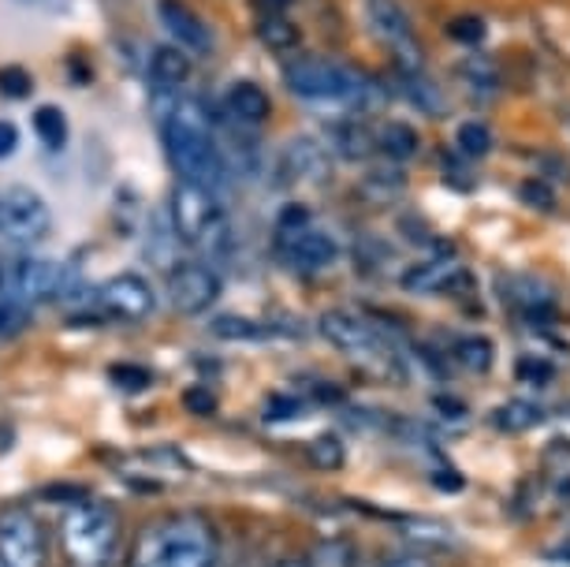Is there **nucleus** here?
I'll use <instances>...</instances> for the list:
<instances>
[{
    "label": "nucleus",
    "instance_id": "f257e3e1",
    "mask_svg": "<svg viewBox=\"0 0 570 567\" xmlns=\"http://www.w3.org/2000/svg\"><path fill=\"white\" fill-rule=\"evenodd\" d=\"M160 146L171 165V173L179 176V184H195L209 195H220L228 184L232 168L224 165L213 127L195 101H171L165 120H160Z\"/></svg>",
    "mask_w": 570,
    "mask_h": 567
},
{
    "label": "nucleus",
    "instance_id": "f03ea898",
    "mask_svg": "<svg viewBox=\"0 0 570 567\" xmlns=\"http://www.w3.org/2000/svg\"><path fill=\"white\" fill-rule=\"evenodd\" d=\"M168 217H171V232L187 247L202 251V262H209L213 270L232 262L235 251L232 224L224 217L217 195H209V190H202L195 184H176L168 202Z\"/></svg>",
    "mask_w": 570,
    "mask_h": 567
},
{
    "label": "nucleus",
    "instance_id": "7ed1b4c3",
    "mask_svg": "<svg viewBox=\"0 0 570 567\" xmlns=\"http://www.w3.org/2000/svg\"><path fill=\"white\" fill-rule=\"evenodd\" d=\"M131 567H217V534L202 516L154 522L138 538Z\"/></svg>",
    "mask_w": 570,
    "mask_h": 567
},
{
    "label": "nucleus",
    "instance_id": "20e7f679",
    "mask_svg": "<svg viewBox=\"0 0 570 567\" xmlns=\"http://www.w3.org/2000/svg\"><path fill=\"white\" fill-rule=\"evenodd\" d=\"M276 251L298 273H321L340 262V243L317 228L306 206H287L276 217Z\"/></svg>",
    "mask_w": 570,
    "mask_h": 567
},
{
    "label": "nucleus",
    "instance_id": "39448f33",
    "mask_svg": "<svg viewBox=\"0 0 570 567\" xmlns=\"http://www.w3.org/2000/svg\"><path fill=\"white\" fill-rule=\"evenodd\" d=\"M116 516L101 505H75L63 519V549L79 567H105L116 553Z\"/></svg>",
    "mask_w": 570,
    "mask_h": 567
},
{
    "label": "nucleus",
    "instance_id": "423d86ee",
    "mask_svg": "<svg viewBox=\"0 0 570 567\" xmlns=\"http://www.w3.org/2000/svg\"><path fill=\"white\" fill-rule=\"evenodd\" d=\"M52 228V209L35 187H8L0 195V239L12 247H35Z\"/></svg>",
    "mask_w": 570,
    "mask_h": 567
},
{
    "label": "nucleus",
    "instance_id": "0eeeda50",
    "mask_svg": "<svg viewBox=\"0 0 570 567\" xmlns=\"http://www.w3.org/2000/svg\"><path fill=\"white\" fill-rule=\"evenodd\" d=\"M317 329L343 355L358 362H376V366H392V344L376 333L370 321L351 314V310H328V314H321Z\"/></svg>",
    "mask_w": 570,
    "mask_h": 567
},
{
    "label": "nucleus",
    "instance_id": "6e6552de",
    "mask_svg": "<svg viewBox=\"0 0 570 567\" xmlns=\"http://www.w3.org/2000/svg\"><path fill=\"white\" fill-rule=\"evenodd\" d=\"M343 79H347V63L328 57H295L284 63V82L295 98H303L317 109L336 105L343 109Z\"/></svg>",
    "mask_w": 570,
    "mask_h": 567
},
{
    "label": "nucleus",
    "instance_id": "1a4fd4ad",
    "mask_svg": "<svg viewBox=\"0 0 570 567\" xmlns=\"http://www.w3.org/2000/svg\"><path fill=\"white\" fill-rule=\"evenodd\" d=\"M365 19H370L373 35L392 49L395 68H403V71L425 68L422 41H417V30L400 0H365Z\"/></svg>",
    "mask_w": 570,
    "mask_h": 567
},
{
    "label": "nucleus",
    "instance_id": "9d476101",
    "mask_svg": "<svg viewBox=\"0 0 570 567\" xmlns=\"http://www.w3.org/2000/svg\"><path fill=\"white\" fill-rule=\"evenodd\" d=\"M4 287H8V299L16 303H52V299L68 295L75 281H71V270L63 262H52V258H19L12 270H4Z\"/></svg>",
    "mask_w": 570,
    "mask_h": 567
},
{
    "label": "nucleus",
    "instance_id": "9b49d317",
    "mask_svg": "<svg viewBox=\"0 0 570 567\" xmlns=\"http://www.w3.org/2000/svg\"><path fill=\"white\" fill-rule=\"evenodd\" d=\"M220 292V273L202 258L176 262L168 270V299L179 314H206L209 306H217Z\"/></svg>",
    "mask_w": 570,
    "mask_h": 567
},
{
    "label": "nucleus",
    "instance_id": "f8f14e48",
    "mask_svg": "<svg viewBox=\"0 0 570 567\" xmlns=\"http://www.w3.org/2000/svg\"><path fill=\"white\" fill-rule=\"evenodd\" d=\"M0 567H46V538L27 508L0 511Z\"/></svg>",
    "mask_w": 570,
    "mask_h": 567
},
{
    "label": "nucleus",
    "instance_id": "ddd939ff",
    "mask_svg": "<svg viewBox=\"0 0 570 567\" xmlns=\"http://www.w3.org/2000/svg\"><path fill=\"white\" fill-rule=\"evenodd\" d=\"M98 303H101V310H109L112 317L142 321V317H149L157 310V292L149 287L146 276L120 273V276H112V281L98 292Z\"/></svg>",
    "mask_w": 570,
    "mask_h": 567
},
{
    "label": "nucleus",
    "instance_id": "4468645a",
    "mask_svg": "<svg viewBox=\"0 0 570 567\" xmlns=\"http://www.w3.org/2000/svg\"><path fill=\"white\" fill-rule=\"evenodd\" d=\"M157 19H160V27H165V35L176 41V46H183V52L209 57L213 46H217L206 19L190 4H183V0H157Z\"/></svg>",
    "mask_w": 570,
    "mask_h": 567
},
{
    "label": "nucleus",
    "instance_id": "2eb2a0df",
    "mask_svg": "<svg viewBox=\"0 0 570 567\" xmlns=\"http://www.w3.org/2000/svg\"><path fill=\"white\" fill-rule=\"evenodd\" d=\"M279 173L292 179V184H328L332 154L317 143V138L298 135L287 143L284 157H279Z\"/></svg>",
    "mask_w": 570,
    "mask_h": 567
},
{
    "label": "nucleus",
    "instance_id": "dca6fc26",
    "mask_svg": "<svg viewBox=\"0 0 570 567\" xmlns=\"http://www.w3.org/2000/svg\"><path fill=\"white\" fill-rule=\"evenodd\" d=\"M224 116H228L232 124L246 127V131H254V127H262L268 120V113H273V101H268V94L257 87V82L243 79V82H232L228 90H224Z\"/></svg>",
    "mask_w": 570,
    "mask_h": 567
},
{
    "label": "nucleus",
    "instance_id": "f3484780",
    "mask_svg": "<svg viewBox=\"0 0 570 567\" xmlns=\"http://www.w3.org/2000/svg\"><path fill=\"white\" fill-rule=\"evenodd\" d=\"M462 276H466V270H462V262L455 258V254H436V258L406 270L403 287L414 295H433V292H448V287H455Z\"/></svg>",
    "mask_w": 570,
    "mask_h": 567
},
{
    "label": "nucleus",
    "instance_id": "a211bd4d",
    "mask_svg": "<svg viewBox=\"0 0 570 567\" xmlns=\"http://www.w3.org/2000/svg\"><path fill=\"white\" fill-rule=\"evenodd\" d=\"M328 143L343 160H370L376 149L373 127H365L358 116H340L328 124Z\"/></svg>",
    "mask_w": 570,
    "mask_h": 567
},
{
    "label": "nucleus",
    "instance_id": "6ab92c4d",
    "mask_svg": "<svg viewBox=\"0 0 570 567\" xmlns=\"http://www.w3.org/2000/svg\"><path fill=\"white\" fill-rule=\"evenodd\" d=\"M395 79H400V94L406 101L414 105L417 113H425V116H444L448 113V98H444V90L436 87L433 79L425 75V68H417V71H403V68H395Z\"/></svg>",
    "mask_w": 570,
    "mask_h": 567
},
{
    "label": "nucleus",
    "instance_id": "aec40b11",
    "mask_svg": "<svg viewBox=\"0 0 570 567\" xmlns=\"http://www.w3.org/2000/svg\"><path fill=\"white\" fill-rule=\"evenodd\" d=\"M149 79H154V87L165 94L179 90L183 82L190 79V57L179 46L154 49V57H149Z\"/></svg>",
    "mask_w": 570,
    "mask_h": 567
},
{
    "label": "nucleus",
    "instance_id": "412c9836",
    "mask_svg": "<svg viewBox=\"0 0 570 567\" xmlns=\"http://www.w3.org/2000/svg\"><path fill=\"white\" fill-rule=\"evenodd\" d=\"M376 138V154L389 157L392 165H406L417 154V131L403 120H389L381 131H373Z\"/></svg>",
    "mask_w": 570,
    "mask_h": 567
},
{
    "label": "nucleus",
    "instance_id": "4be33fe9",
    "mask_svg": "<svg viewBox=\"0 0 570 567\" xmlns=\"http://www.w3.org/2000/svg\"><path fill=\"white\" fill-rule=\"evenodd\" d=\"M541 422H544V411H541V403H533V400H508L489 414V426H497V430L508 437L533 430V426H541Z\"/></svg>",
    "mask_w": 570,
    "mask_h": 567
},
{
    "label": "nucleus",
    "instance_id": "5701e85b",
    "mask_svg": "<svg viewBox=\"0 0 570 567\" xmlns=\"http://www.w3.org/2000/svg\"><path fill=\"white\" fill-rule=\"evenodd\" d=\"M403 190H406L403 165H381L362 179V198L373 202V206H389V202L400 198Z\"/></svg>",
    "mask_w": 570,
    "mask_h": 567
},
{
    "label": "nucleus",
    "instance_id": "b1692460",
    "mask_svg": "<svg viewBox=\"0 0 570 567\" xmlns=\"http://www.w3.org/2000/svg\"><path fill=\"white\" fill-rule=\"evenodd\" d=\"M254 35L262 41L265 49L273 52H287V49H298V41H303V30L292 23V16H257L254 23Z\"/></svg>",
    "mask_w": 570,
    "mask_h": 567
},
{
    "label": "nucleus",
    "instance_id": "393cba45",
    "mask_svg": "<svg viewBox=\"0 0 570 567\" xmlns=\"http://www.w3.org/2000/svg\"><path fill=\"white\" fill-rule=\"evenodd\" d=\"M451 355L466 373H489L492 362H497V348H492L489 336H459Z\"/></svg>",
    "mask_w": 570,
    "mask_h": 567
},
{
    "label": "nucleus",
    "instance_id": "a878e982",
    "mask_svg": "<svg viewBox=\"0 0 570 567\" xmlns=\"http://www.w3.org/2000/svg\"><path fill=\"white\" fill-rule=\"evenodd\" d=\"M209 333L220 336V340H239V344H243V340H268L276 329L257 325V321L243 317V314H220V317L209 321Z\"/></svg>",
    "mask_w": 570,
    "mask_h": 567
},
{
    "label": "nucleus",
    "instance_id": "bb28decb",
    "mask_svg": "<svg viewBox=\"0 0 570 567\" xmlns=\"http://www.w3.org/2000/svg\"><path fill=\"white\" fill-rule=\"evenodd\" d=\"M35 131H38L46 149H63L68 146L71 127H68V116H63L60 105H41V109L35 113Z\"/></svg>",
    "mask_w": 570,
    "mask_h": 567
},
{
    "label": "nucleus",
    "instance_id": "cd10ccee",
    "mask_svg": "<svg viewBox=\"0 0 570 567\" xmlns=\"http://www.w3.org/2000/svg\"><path fill=\"white\" fill-rule=\"evenodd\" d=\"M455 146H459V154L462 157H485L489 149H492V127L489 124H481V120H466V124H459V131H455Z\"/></svg>",
    "mask_w": 570,
    "mask_h": 567
},
{
    "label": "nucleus",
    "instance_id": "c85d7f7f",
    "mask_svg": "<svg viewBox=\"0 0 570 567\" xmlns=\"http://www.w3.org/2000/svg\"><path fill=\"white\" fill-rule=\"evenodd\" d=\"M309 459H314V467H321V470H336V467H343V459H347V448H343L340 437L325 433L309 444Z\"/></svg>",
    "mask_w": 570,
    "mask_h": 567
},
{
    "label": "nucleus",
    "instance_id": "c756f323",
    "mask_svg": "<svg viewBox=\"0 0 570 567\" xmlns=\"http://www.w3.org/2000/svg\"><path fill=\"white\" fill-rule=\"evenodd\" d=\"M485 19L481 16H455L448 23V38L455 41V46H481L485 41Z\"/></svg>",
    "mask_w": 570,
    "mask_h": 567
},
{
    "label": "nucleus",
    "instance_id": "7c9ffc66",
    "mask_svg": "<svg viewBox=\"0 0 570 567\" xmlns=\"http://www.w3.org/2000/svg\"><path fill=\"white\" fill-rule=\"evenodd\" d=\"M27 325H30L27 306H23V303H16V299H0V340L23 333Z\"/></svg>",
    "mask_w": 570,
    "mask_h": 567
},
{
    "label": "nucleus",
    "instance_id": "2f4dec72",
    "mask_svg": "<svg viewBox=\"0 0 570 567\" xmlns=\"http://www.w3.org/2000/svg\"><path fill=\"white\" fill-rule=\"evenodd\" d=\"M351 564H354V553H351V545H343V541L321 545L314 553V560H309V567H351Z\"/></svg>",
    "mask_w": 570,
    "mask_h": 567
},
{
    "label": "nucleus",
    "instance_id": "473e14b6",
    "mask_svg": "<svg viewBox=\"0 0 570 567\" xmlns=\"http://www.w3.org/2000/svg\"><path fill=\"white\" fill-rule=\"evenodd\" d=\"M30 87L35 82L23 68H0V98H27Z\"/></svg>",
    "mask_w": 570,
    "mask_h": 567
},
{
    "label": "nucleus",
    "instance_id": "72a5a7b5",
    "mask_svg": "<svg viewBox=\"0 0 570 567\" xmlns=\"http://www.w3.org/2000/svg\"><path fill=\"white\" fill-rule=\"evenodd\" d=\"M519 378L522 381H537V384H548L556 378V366L552 362H544V359H533V355H525V359H519Z\"/></svg>",
    "mask_w": 570,
    "mask_h": 567
},
{
    "label": "nucleus",
    "instance_id": "f704fd0d",
    "mask_svg": "<svg viewBox=\"0 0 570 567\" xmlns=\"http://www.w3.org/2000/svg\"><path fill=\"white\" fill-rule=\"evenodd\" d=\"M466 82H473V87L481 90H497V68L492 63H466Z\"/></svg>",
    "mask_w": 570,
    "mask_h": 567
},
{
    "label": "nucleus",
    "instance_id": "c9c22d12",
    "mask_svg": "<svg viewBox=\"0 0 570 567\" xmlns=\"http://www.w3.org/2000/svg\"><path fill=\"white\" fill-rule=\"evenodd\" d=\"M19 149V127L12 120H0V160H8Z\"/></svg>",
    "mask_w": 570,
    "mask_h": 567
},
{
    "label": "nucleus",
    "instance_id": "e433bc0d",
    "mask_svg": "<svg viewBox=\"0 0 570 567\" xmlns=\"http://www.w3.org/2000/svg\"><path fill=\"white\" fill-rule=\"evenodd\" d=\"M292 4H295V0H250V8L257 16H284Z\"/></svg>",
    "mask_w": 570,
    "mask_h": 567
},
{
    "label": "nucleus",
    "instance_id": "4c0bfd02",
    "mask_svg": "<svg viewBox=\"0 0 570 567\" xmlns=\"http://www.w3.org/2000/svg\"><path fill=\"white\" fill-rule=\"evenodd\" d=\"M187 408H190V411H195V408H198V411H209V408H213V395H209V392H202V389H190V392H187Z\"/></svg>",
    "mask_w": 570,
    "mask_h": 567
},
{
    "label": "nucleus",
    "instance_id": "58836bf2",
    "mask_svg": "<svg viewBox=\"0 0 570 567\" xmlns=\"http://www.w3.org/2000/svg\"><path fill=\"white\" fill-rule=\"evenodd\" d=\"M389 567H433V564H429L425 556H395Z\"/></svg>",
    "mask_w": 570,
    "mask_h": 567
},
{
    "label": "nucleus",
    "instance_id": "ea45409f",
    "mask_svg": "<svg viewBox=\"0 0 570 567\" xmlns=\"http://www.w3.org/2000/svg\"><path fill=\"white\" fill-rule=\"evenodd\" d=\"M276 567H309L306 560H279Z\"/></svg>",
    "mask_w": 570,
    "mask_h": 567
},
{
    "label": "nucleus",
    "instance_id": "a19ab883",
    "mask_svg": "<svg viewBox=\"0 0 570 567\" xmlns=\"http://www.w3.org/2000/svg\"><path fill=\"white\" fill-rule=\"evenodd\" d=\"M0 287H4V265H0Z\"/></svg>",
    "mask_w": 570,
    "mask_h": 567
}]
</instances>
